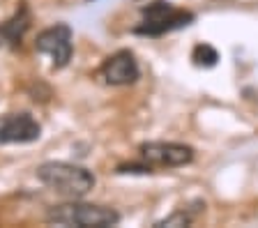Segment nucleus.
<instances>
[{
  "label": "nucleus",
  "instance_id": "obj_10",
  "mask_svg": "<svg viewBox=\"0 0 258 228\" xmlns=\"http://www.w3.org/2000/svg\"><path fill=\"white\" fill-rule=\"evenodd\" d=\"M191 214L189 212H184V210H180V212H175V214H171V217H166V219H161V221H157L155 226L157 228H161V226H189L191 223Z\"/></svg>",
  "mask_w": 258,
  "mask_h": 228
},
{
  "label": "nucleus",
  "instance_id": "obj_9",
  "mask_svg": "<svg viewBox=\"0 0 258 228\" xmlns=\"http://www.w3.org/2000/svg\"><path fill=\"white\" fill-rule=\"evenodd\" d=\"M191 60L196 67H215L217 60H219V53L210 44H196L191 51Z\"/></svg>",
  "mask_w": 258,
  "mask_h": 228
},
{
  "label": "nucleus",
  "instance_id": "obj_6",
  "mask_svg": "<svg viewBox=\"0 0 258 228\" xmlns=\"http://www.w3.org/2000/svg\"><path fill=\"white\" fill-rule=\"evenodd\" d=\"M42 136V125L30 113H10L0 118V145L12 143H32Z\"/></svg>",
  "mask_w": 258,
  "mask_h": 228
},
{
  "label": "nucleus",
  "instance_id": "obj_11",
  "mask_svg": "<svg viewBox=\"0 0 258 228\" xmlns=\"http://www.w3.org/2000/svg\"><path fill=\"white\" fill-rule=\"evenodd\" d=\"M152 166L150 164H143V166H139V164H124V166H118V173H150Z\"/></svg>",
  "mask_w": 258,
  "mask_h": 228
},
{
  "label": "nucleus",
  "instance_id": "obj_4",
  "mask_svg": "<svg viewBox=\"0 0 258 228\" xmlns=\"http://www.w3.org/2000/svg\"><path fill=\"white\" fill-rule=\"evenodd\" d=\"M35 49L53 60L55 69L67 67V62L72 60V51H74V46H72V28L67 23H55V26L42 30L37 35V39H35Z\"/></svg>",
  "mask_w": 258,
  "mask_h": 228
},
{
  "label": "nucleus",
  "instance_id": "obj_8",
  "mask_svg": "<svg viewBox=\"0 0 258 228\" xmlns=\"http://www.w3.org/2000/svg\"><path fill=\"white\" fill-rule=\"evenodd\" d=\"M28 26H30V12H28L26 5H21L19 12H16L10 21H5L0 26V37L7 39L10 44H19L23 33L28 30Z\"/></svg>",
  "mask_w": 258,
  "mask_h": 228
},
{
  "label": "nucleus",
  "instance_id": "obj_7",
  "mask_svg": "<svg viewBox=\"0 0 258 228\" xmlns=\"http://www.w3.org/2000/svg\"><path fill=\"white\" fill-rule=\"evenodd\" d=\"M102 79L108 86H132L141 79L139 60L132 51L122 49L108 55L106 62L102 65Z\"/></svg>",
  "mask_w": 258,
  "mask_h": 228
},
{
  "label": "nucleus",
  "instance_id": "obj_5",
  "mask_svg": "<svg viewBox=\"0 0 258 228\" xmlns=\"http://www.w3.org/2000/svg\"><path fill=\"white\" fill-rule=\"evenodd\" d=\"M141 159L150 166H161V169H177L194 162V147L184 143H164V141H150L139 147Z\"/></svg>",
  "mask_w": 258,
  "mask_h": 228
},
{
  "label": "nucleus",
  "instance_id": "obj_2",
  "mask_svg": "<svg viewBox=\"0 0 258 228\" xmlns=\"http://www.w3.org/2000/svg\"><path fill=\"white\" fill-rule=\"evenodd\" d=\"M48 223L58 226H76V228H108L120 223V212L106 205H95V203H81L74 198L72 203L53 205L46 212Z\"/></svg>",
  "mask_w": 258,
  "mask_h": 228
},
{
  "label": "nucleus",
  "instance_id": "obj_3",
  "mask_svg": "<svg viewBox=\"0 0 258 228\" xmlns=\"http://www.w3.org/2000/svg\"><path fill=\"white\" fill-rule=\"evenodd\" d=\"M141 12H143V21H141V26L134 28V33L150 35V37H159V35L184 28L194 21L191 12L175 10L171 3H164V0H157L152 5L143 7Z\"/></svg>",
  "mask_w": 258,
  "mask_h": 228
},
{
  "label": "nucleus",
  "instance_id": "obj_1",
  "mask_svg": "<svg viewBox=\"0 0 258 228\" xmlns=\"http://www.w3.org/2000/svg\"><path fill=\"white\" fill-rule=\"evenodd\" d=\"M37 178L48 189H53L55 194L64 196V198H72V201L90 194L97 182L92 171L83 169V166H76V164H67V162L42 164V166H37Z\"/></svg>",
  "mask_w": 258,
  "mask_h": 228
}]
</instances>
